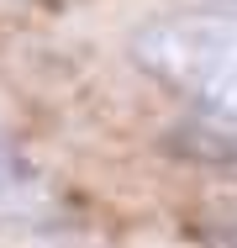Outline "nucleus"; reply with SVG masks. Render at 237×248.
<instances>
[{
    "label": "nucleus",
    "instance_id": "1",
    "mask_svg": "<svg viewBox=\"0 0 237 248\" xmlns=\"http://www.w3.org/2000/svg\"><path fill=\"white\" fill-rule=\"evenodd\" d=\"M137 69L169 95L190 100L211 122L237 127V16L232 11H179L153 16L132 37Z\"/></svg>",
    "mask_w": 237,
    "mask_h": 248
},
{
    "label": "nucleus",
    "instance_id": "2",
    "mask_svg": "<svg viewBox=\"0 0 237 248\" xmlns=\"http://www.w3.org/2000/svg\"><path fill=\"white\" fill-rule=\"evenodd\" d=\"M195 238L206 248H237V185H222L195 206Z\"/></svg>",
    "mask_w": 237,
    "mask_h": 248
},
{
    "label": "nucleus",
    "instance_id": "3",
    "mask_svg": "<svg viewBox=\"0 0 237 248\" xmlns=\"http://www.w3.org/2000/svg\"><path fill=\"white\" fill-rule=\"evenodd\" d=\"M37 196H43L37 169H32L21 153L0 138V206H5V211H16V206H32Z\"/></svg>",
    "mask_w": 237,
    "mask_h": 248
},
{
    "label": "nucleus",
    "instance_id": "4",
    "mask_svg": "<svg viewBox=\"0 0 237 248\" xmlns=\"http://www.w3.org/2000/svg\"><path fill=\"white\" fill-rule=\"evenodd\" d=\"M216 5H227V11H232V16H237V0H216Z\"/></svg>",
    "mask_w": 237,
    "mask_h": 248
}]
</instances>
